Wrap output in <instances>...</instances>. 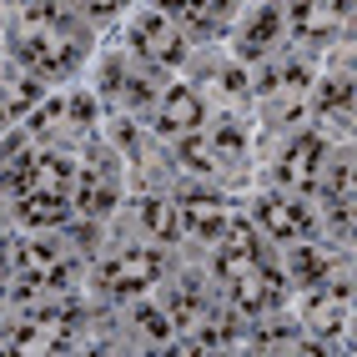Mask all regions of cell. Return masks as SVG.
Listing matches in <instances>:
<instances>
[{
	"label": "cell",
	"instance_id": "obj_1",
	"mask_svg": "<svg viewBox=\"0 0 357 357\" xmlns=\"http://www.w3.org/2000/svg\"><path fill=\"white\" fill-rule=\"evenodd\" d=\"M20 56H26V66L36 70V76H66V70L86 56V36H81V26H70V15H66V20H56V26L26 31Z\"/></svg>",
	"mask_w": 357,
	"mask_h": 357
},
{
	"label": "cell",
	"instance_id": "obj_2",
	"mask_svg": "<svg viewBox=\"0 0 357 357\" xmlns=\"http://www.w3.org/2000/svg\"><path fill=\"white\" fill-rule=\"evenodd\" d=\"M156 277H161V252L156 247H131V252L106 261V292H116V297L146 292Z\"/></svg>",
	"mask_w": 357,
	"mask_h": 357
},
{
	"label": "cell",
	"instance_id": "obj_3",
	"mask_svg": "<svg viewBox=\"0 0 357 357\" xmlns=\"http://www.w3.org/2000/svg\"><path fill=\"white\" fill-rule=\"evenodd\" d=\"M347 6H352V0H292V31H297V40L327 45L332 36L342 31Z\"/></svg>",
	"mask_w": 357,
	"mask_h": 357
},
{
	"label": "cell",
	"instance_id": "obj_4",
	"mask_svg": "<svg viewBox=\"0 0 357 357\" xmlns=\"http://www.w3.org/2000/svg\"><path fill=\"white\" fill-rule=\"evenodd\" d=\"M156 136H172V141H181V136H192L197 126H202V96L192 86H172L161 96V106H156Z\"/></svg>",
	"mask_w": 357,
	"mask_h": 357
},
{
	"label": "cell",
	"instance_id": "obj_5",
	"mask_svg": "<svg viewBox=\"0 0 357 357\" xmlns=\"http://www.w3.org/2000/svg\"><path fill=\"white\" fill-rule=\"evenodd\" d=\"M277 176H282V186H292V192H312L317 176H322V141L317 136H297L292 146L282 151Z\"/></svg>",
	"mask_w": 357,
	"mask_h": 357
},
{
	"label": "cell",
	"instance_id": "obj_6",
	"mask_svg": "<svg viewBox=\"0 0 357 357\" xmlns=\"http://www.w3.org/2000/svg\"><path fill=\"white\" fill-rule=\"evenodd\" d=\"M231 302H236V312H267V307L282 302V272L272 267H247L242 277H231Z\"/></svg>",
	"mask_w": 357,
	"mask_h": 357
},
{
	"label": "cell",
	"instance_id": "obj_7",
	"mask_svg": "<svg viewBox=\"0 0 357 357\" xmlns=\"http://www.w3.org/2000/svg\"><path fill=\"white\" fill-rule=\"evenodd\" d=\"M257 217L277 242H297V236H312V217L297 206V202H282V197H261L257 202Z\"/></svg>",
	"mask_w": 357,
	"mask_h": 357
},
{
	"label": "cell",
	"instance_id": "obj_8",
	"mask_svg": "<svg viewBox=\"0 0 357 357\" xmlns=\"http://www.w3.org/2000/svg\"><path fill=\"white\" fill-rule=\"evenodd\" d=\"M131 40H136V51L146 56V61H156V66H176V61H181V36L166 26L161 15H146V20L131 31Z\"/></svg>",
	"mask_w": 357,
	"mask_h": 357
},
{
	"label": "cell",
	"instance_id": "obj_9",
	"mask_svg": "<svg viewBox=\"0 0 357 357\" xmlns=\"http://www.w3.org/2000/svg\"><path fill=\"white\" fill-rule=\"evenodd\" d=\"M347 317H352V282L337 277L332 287L317 292V302H312V327L322 332V337H332V332L347 327Z\"/></svg>",
	"mask_w": 357,
	"mask_h": 357
},
{
	"label": "cell",
	"instance_id": "obj_10",
	"mask_svg": "<svg viewBox=\"0 0 357 357\" xmlns=\"http://www.w3.org/2000/svg\"><path fill=\"white\" fill-rule=\"evenodd\" d=\"M176 222H181V231L192 236V242H217V236L227 231V211L217 202H206V197H186L181 211H176Z\"/></svg>",
	"mask_w": 357,
	"mask_h": 357
},
{
	"label": "cell",
	"instance_id": "obj_11",
	"mask_svg": "<svg viewBox=\"0 0 357 357\" xmlns=\"http://www.w3.org/2000/svg\"><path fill=\"white\" fill-rule=\"evenodd\" d=\"M257 261H261L257 236H252L247 227H231V222H227V247H222V257H217V272L231 282V277H242L247 267H257Z\"/></svg>",
	"mask_w": 357,
	"mask_h": 357
},
{
	"label": "cell",
	"instance_id": "obj_12",
	"mask_svg": "<svg viewBox=\"0 0 357 357\" xmlns=\"http://www.w3.org/2000/svg\"><path fill=\"white\" fill-rule=\"evenodd\" d=\"M277 36H282V10H277V6H261V10L252 15V26L242 31V40H236V51H242L247 61H257V56L272 51Z\"/></svg>",
	"mask_w": 357,
	"mask_h": 357
},
{
	"label": "cell",
	"instance_id": "obj_13",
	"mask_svg": "<svg viewBox=\"0 0 357 357\" xmlns=\"http://www.w3.org/2000/svg\"><path fill=\"white\" fill-rule=\"evenodd\" d=\"M322 181V206L337 217V227H347V206H352V161H332V172L317 176Z\"/></svg>",
	"mask_w": 357,
	"mask_h": 357
},
{
	"label": "cell",
	"instance_id": "obj_14",
	"mask_svg": "<svg viewBox=\"0 0 357 357\" xmlns=\"http://www.w3.org/2000/svg\"><path fill=\"white\" fill-rule=\"evenodd\" d=\"M317 121H327V126H347L352 121V81L347 76L322 81V91H317Z\"/></svg>",
	"mask_w": 357,
	"mask_h": 357
},
{
	"label": "cell",
	"instance_id": "obj_15",
	"mask_svg": "<svg viewBox=\"0 0 357 357\" xmlns=\"http://www.w3.org/2000/svg\"><path fill=\"white\" fill-rule=\"evenodd\" d=\"M20 217H26L31 227H56L70 217L66 206V192H26V202H20Z\"/></svg>",
	"mask_w": 357,
	"mask_h": 357
},
{
	"label": "cell",
	"instance_id": "obj_16",
	"mask_svg": "<svg viewBox=\"0 0 357 357\" xmlns=\"http://www.w3.org/2000/svg\"><path fill=\"white\" fill-rule=\"evenodd\" d=\"M70 186V161L66 156H31V186L26 192H66Z\"/></svg>",
	"mask_w": 357,
	"mask_h": 357
},
{
	"label": "cell",
	"instance_id": "obj_17",
	"mask_svg": "<svg viewBox=\"0 0 357 357\" xmlns=\"http://www.w3.org/2000/svg\"><path fill=\"white\" fill-rule=\"evenodd\" d=\"M141 222H146V231L156 236V242H172V236L181 231V222H176V206H172V202H161V197H151L146 206H141Z\"/></svg>",
	"mask_w": 357,
	"mask_h": 357
},
{
	"label": "cell",
	"instance_id": "obj_18",
	"mask_svg": "<svg viewBox=\"0 0 357 357\" xmlns=\"http://www.w3.org/2000/svg\"><path fill=\"white\" fill-rule=\"evenodd\" d=\"M15 261H20V272H26V277H45L61 261V252H56V242H20Z\"/></svg>",
	"mask_w": 357,
	"mask_h": 357
},
{
	"label": "cell",
	"instance_id": "obj_19",
	"mask_svg": "<svg viewBox=\"0 0 357 357\" xmlns=\"http://www.w3.org/2000/svg\"><path fill=\"white\" fill-rule=\"evenodd\" d=\"M106 101H116V106H136V101H146V86H141L131 70H121V66H111L106 70Z\"/></svg>",
	"mask_w": 357,
	"mask_h": 357
},
{
	"label": "cell",
	"instance_id": "obj_20",
	"mask_svg": "<svg viewBox=\"0 0 357 357\" xmlns=\"http://www.w3.org/2000/svg\"><path fill=\"white\" fill-rule=\"evenodd\" d=\"M327 247L322 242H312V247H297L292 252V277L297 282H322V272H327Z\"/></svg>",
	"mask_w": 357,
	"mask_h": 357
},
{
	"label": "cell",
	"instance_id": "obj_21",
	"mask_svg": "<svg viewBox=\"0 0 357 357\" xmlns=\"http://www.w3.org/2000/svg\"><path fill=\"white\" fill-rule=\"evenodd\" d=\"M242 151H247V141H242V126H236V121H222L217 131H211V156H217V161L236 166Z\"/></svg>",
	"mask_w": 357,
	"mask_h": 357
},
{
	"label": "cell",
	"instance_id": "obj_22",
	"mask_svg": "<svg viewBox=\"0 0 357 357\" xmlns=\"http://www.w3.org/2000/svg\"><path fill=\"white\" fill-rule=\"evenodd\" d=\"M116 202V192H111V181L101 176V172H86L81 176V211H91V217H101V211Z\"/></svg>",
	"mask_w": 357,
	"mask_h": 357
},
{
	"label": "cell",
	"instance_id": "obj_23",
	"mask_svg": "<svg viewBox=\"0 0 357 357\" xmlns=\"http://www.w3.org/2000/svg\"><path fill=\"white\" fill-rule=\"evenodd\" d=\"M166 312H172V322H176V327H192V322H202V292H197V282H181Z\"/></svg>",
	"mask_w": 357,
	"mask_h": 357
},
{
	"label": "cell",
	"instance_id": "obj_24",
	"mask_svg": "<svg viewBox=\"0 0 357 357\" xmlns=\"http://www.w3.org/2000/svg\"><path fill=\"white\" fill-rule=\"evenodd\" d=\"M172 15H186L192 26H211L222 10H227V0H161Z\"/></svg>",
	"mask_w": 357,
	"mask_h": 357
},
{
	"label": "cell",
	"instance_id": "obj_25",
	"mask_svg": "<svg viewBox=\"0 0 357 357\" xmlns=\"http://www.w3.org/2000/svg\"><path fill=\"white\" fill-rule=\"evenodd\" d=\"M181 166L186 172H211V166H217V156H211V141L206 136H181Z\"/></svg>",
	"mask_w": 357,
	"mask_h": 357
},
{
	"label": "cell",
	"instance_id": "obj_26",
	"mask_svg": "<svg viewBox=\"0 0 357 357\" xmlns=\"http://www.w3.org/2000/svg\"><path fill=\"white\" fill-rule=\"evenodd\" d=\"M36 101H40V76L31 70V76H20V81L10 86V96H6V111H15V116H20V111H31Z\"/></svg>",
	"mask_w": 357,
	"mask_h": 357
},
{
	"label": "cell",
	"instance_id": "obj_27",
	"mask_svg": "<svg viewBox=\"0 0 357 357\" xmlns=\"http://www.w3.org/2000/svg\"><path fill=\"white\" fill-rule=\"evenodd\" d=\"M141 332H146V337H156V342H166L176 332V322H172V312H166V307H146V312H141Z\"/></svg>",
	"mask_w": 357,
	"mask_h": 357
},
{
	"label": "cell",
	"instance_id": "obj_28",
	"mask_svg": "<svg viewBox=\"0 0 357 357\" xmlns=\"http://www.w3.org/2000/svg\"><path fill=\"white\" fill-rule=\"evenodd\" d=\"M297 337V322H282V327H261L257 332V347H292Z\"/></svg>",
	"mask_w": 357,
	"mask_h": 357
},
{
	"label": "cell",
	"instance_id": "obj_29",
	"mask_svg": "<svg viewBox=\"0 0 357 357\" xmlns=\"http://www.w3.org/2000/svg\"><path fill=\"white\" fill-rule=\"evenodd\" d=\"M61 111H66L61 101H45V106H36V111H31V126H36V131H45V126H51Z\"/></svg>",
	"mask_w": 357,
	"mask_h": 357
},
{
	"label": "cell",
	"instance_id": "obj_30",
	"mask_svg": "<svg viewBox=\"0 0 357 357\" xmlns=\"http://www.w3.org/2000/svg\"><path fill=\"white\" fill-rule=\"evenodd\" d=\"M66 111L76 116V126H91V116H96V101H91V96H76V101H70Z\"/></svg>",
	"mask_w": 357,
	"mask_h": 357
},
{
	"label": "cell",
	"instance_id": "obj_31",
	"mask_svg": "<svg viewBox=\"0 0 357 357\" xmlns=\"http://www.w3.org/2000/svg\"><path fill=\"white\" fill-rule=\"evenodd\" d=\"M116 6H121V0H86V10H96V15H111Z\"/></svg>",
	"mask_w": 357,
	"mask_h": 357
},
{
	"label": "cell",
	"instance_id": "obj_32",
	"mask_svg": "<svg viewBox=\"0 0 357 357\" xmlns=\"http://www.w3.org/2000/svg\"><path fill=\"white\" fill-rule=\"evenodd\" d=\"M0 116H6V106H0Z\"/></svg>",
	"mask_w": 357,
	"mask_h": 357
}]
</instances>
